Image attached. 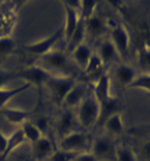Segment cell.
<instances>
[{
	"mask_svg": "<svg viewBox=\"0 0 150 161\" xmlns=\"http://www.w3.org/2000/svg\"><path fill=\"white\" fill-rule=\"evenodd\" d=\"M99 120V102L92 94H87L77 109V123L84 128H92Z\"/></svg>",
	"mask_w": 150,
	"mask_h": 161,
	"instance_id": "1",
	"label": "cell"
},
{
	"mask_svg": "<svg viewBox=\"0 0 150 161\" xmlns=\"http://www.w3.org/2000/svg\"><path fill=\"white\" fill-rule=\"evenodd\" d=\"M77 83L76 79L73 77L72 75H68V76H61V75H53L50 77V80L46 83L47 88H48L50 94H51V98L53 101L58 105H62L65 97L69 91L72 90V87Z\"/></svg>",
	"mask_w": 150,
	"mask_h": 161,
	"instance_id": "2",
	"label": "cell"
},
{
	"mask_svg": "<svg viewBox=\"0 0 150 161\" xmlns=\"http://www.w3.org/2000/svg\"><path fill=\"white\" fill-rule=\"evenodd\" d=\"M40 62L46 70H48L51 75H61V76H68L69 72V62L66 54L62 50H51L46 55L40 57Z\"/></svg>",
	"mask_w": 150,
	"mask_h": 161,
	"instance_id": "3",
	"label": "cell"
},
{
	"mask_svg": "<svg viewBox=\"0 0 150 161\" xmlns=\"http://www.w3.org/2000/svg\"><path fill=\"white\" fill-rule=\"evenodd\" d=\"M117 146L109 135H105L94 139L90 152L98 161H117Z\"/></svg>",
	"mask_w": 150,
	"mask_h": 161,
	"instance_id": "4",
	"label": "cell"
},
{
	"mask_svg": "<svg viewBox=\"0 0 150 161\" xmlns=\"http://www.w3.org/2000/svg\"><path fill=\"white\" fill-rule=\"evenodd\" d=\"M51 76L53 75L40 65H31V66L17 72V80H22L26 84L36 87L46 86V83L50 80Z\"/></svg>",
	"mask_w": 150,
	"mask_h": 161,
	"instance_id": "5",
	"label": "cell"
},
{
	"mask_svg": "<svg viewBox=\"0 0 150 161\" xmlns=\"http://www.w3.org/2000/svg\"><path fill=\"white\" fill-rule=\"evenodd\" d=\"M61 37H64V28L58 29V31H55L53 35L47 36L44 39H40L37 42L28 43V44L25 46V48H26V51L29 54L40 58V57L46 55L47 53H50L51 50H54V46L57 44V42Z\"/></svg>",
	"mask_w": 150,
	"mask_h": 161,
	"instance_id": "6",
	"label": "cell"
},
{
	"mask_svg": "<svg viewBox=\"0 0 150 161\" xmlns=\"http://www.w3.org/2000/svg\"><path fill=\"white\" fill-rule=\"evenodd\" d=\"M108 24H112V43L114 44L119 55L124 58L130 51V44H131V39L130 33H128L127 28L123 24L119 22H112V21H106Z\"/></svg>",
	"mask_w": 150,
	"mask_h": 161,
	"instance_id": "7",
	"label": "cell"
},
{
	"mask_svg": "<svg viewBox=\"0 0 150 161\" xmlns=\"http://www.w3.org/2000/svg\"><path fill=\"white\" fill-rule=\"evenodd\" d=\"M87 146H88V138L83 131H75V132L61 138L59 141V149L73 153L87 152Z\"/></svg>",
	"mask_w": 150,
	"mask_h": 161,
	"instance_id": "8",
	"label": "cell"
},
{
	"mask_svg": "<svg viewBox=\"0 0 150 161\" xmlns=\"http://www.w3.org/2000/svg\"><path fill=\"white\" fill-rule=\"evenodd\" d=\"M76 125H77V117L75 116V113L70 109H64L57 124V132L59 135V138H64L66 135L77 131Z\"/></svg>",
	"mask_w": 150,
	"mask_h": 161,
	"instance_id": "9",
	"label": "cell"
},
{
	"mask_svg": "<svg viewBox=\"0 0 150 161\" xmlns=\"http://www.w3.org/2000/svg\"><path fill=\"white\" fill-rule=\"evenodd\" d=\"M87 94L88 92H87L86 86L81 83H76L75 86L72 87V90L66 94L64 102H62L64 109H70L72 110L73 108H79L80 103L84 101V98L87 97Z\"/></svg>",
	"mask_w": 150,
	"mask_h": 161,
	"instance_id": "10",
	"label": "cell"
},
{
	"mask_svg": "<svg viewBox=\"0 0 150 161\" xmlns=\"http://www.w3.org/2000/svg\"><path fill=\"white\" fill-rule=\"evenodd\" d=\"M110 76H109L108 72H103L102 75L95 80L94 83V92L92 95L95 97V99L98 102H103L105 99H108L109 97H112L110 94Z\"/></svg>",
	"mask_w": 150,
	"mask_h": 161,
	"instance_id": "11",
	"label": "cell"
},
{
	"mask_svg": "<svg viewBox=\"0 0 150 161\" xmlns=\"http://www.w3.org/2000/svg\"><path fill=\"white\" fill-rule=\"evenodd\" d=\"M54 150H55L54 145L48 136L40 138L36 143L32 145V154H33V158L36 161H43V160L50 158L53 156Z\"/></svg>",
	"mask_w": 150,
	"mask_h": 161,
	"instance_id": "12",
	"label": "cell"
},
{
	"mask_svg": "<svg viewBox=\"0 0 150 161\" xmlns=\"http://www.w3.org/2000/svg\"><path fill=\"white\" fill-rule=\"evenodd\" d=\"M3 117L10 124H22L28 121V119L35 113V109L25 110V109H17V108H3L2 109Z\"/></svg>",
	"mask_w": 150,
	"mask_h": 161,
	"instance_id": "13",
	"label": "cell"
},
{
	"mask_svg": "<svg viewBox=\"0 0 150 161\" xmlns=\"http://www.w3.org/2000/svg\"><path fill=\"white\" fill-rule=\"evenodd\" d=\"M136 77V72L135 69L128 64H119L116 66V72H114V79L116 81L120 84L124 88H128L131 83L134 81V79Z\"/></svg>",
	"mask_w": 150,
	"mask_h": 161,
	"instance_id": "14",
	"label": "cell"
},
{
	"mask_svg": "<svg viewBox=\"0 0 150 161\" xmlns=\"http://www.w3.org/2000/svg\"><path fill=\"white\" fill-rule=\"evenodd\" d=\"M86 32H87V36L92 39H98L101 37L102 35H105L106 32V28H108V24L106 21L103 19L102 17L99 15H92L88 21H86Z\"/></svg>",
	"mask_w": 150,
	"mask_h": 161,
	"instance_id": "15",
	"label": "cell"
},
{
	"mask_svg": "<svg viewBox=\"0 0 150 161\" xmlns=\"http://www.w3.org/2000/svg\"><path fill=\"white\" fill-rule=\"evenodd\" d=\"M120 109H121V102L113 95L109 97L108 99H105L99 103V120H98V123H103L108 117L116 114V113H120Z\"/></svg>",
	"mask_w": 150,
	"mask_h": 161,
	"instance_id": "16",
	"label": "cell"
},
{
	"mask_svg": "<svg viewBox=\"0 0 150 161\" xmlns=\"http://www.w3.org/2000/svg\"><path fill=\"white\" fill-rule=\"evenodd\" d=\"M98 55L101 57L102 62L106 65V64H113V62H119V59L121 57L119 55V53H117L114 44L112 43L110 39H105L101 42L99 44V53H98Z\"/></svg>",
	"mask_w": 150,
	"mask_h": 161,
	"instance_id": "17",
	"label": "cell"
},
{
	"mask_svg": "<svg viewBox=\"0 0 150 161\" xmlns=\"http://www.w3.org/2000/svg\"><path fill=\"white\" fill-rule=\"evenodd\" d=\"M64 10H65V24H64V39L65 42H69V39L72 37L73 32H75L76 26H77L80 17L79 13L75 11V10L69 8L68 6L64 4Z\"/></svg>",
	"mask_w": 150,
	"mask_h": 161,
	"instance_id": "18",
	"label": "cell"
},
{
	"mask_svg": "<svg viewBox=\"0 0 150 161\" xmlns=\"http://www.w3.org/2000/svg\"><path fill=\"white\" fill-rule=\"evenodd\" d=\"M25 142H26V138H25L22 130H21V128H18L17 131H14V132L8 136L7 147L4 150V153L0 156V161H6L10 156L13 154V152H15V150L19 147V146H22L25 143Z\"/></svg>",
	"mask_w": 150,
	"mask_h": 161,
	"instance_id": "19",
	"label": "cell"
},
{
	"mask_svg": "<svg viewBox=\"0 0 150 161\" xmlns=\"http://www.w3.org/2000/svg\"><path fill=\"white\" fill-rule=\"evenodd\" d=\"M92 54L94 53H92V48L90 47V44L83 43V44H80L79 47H76V48L72 51L70 55H72V59L76 62V65L84 70Z\"/></svg>",
	"mask_w": 150,
	"mask_h": 161,
	"instance_id": "20",
	"label": "cell"
},
{
	"mask_svg": "<svg viewBox=\"0 0 150 161\" xmlns=\"http://www.w3.org/2000/svg\"><path fill=\"white\" fill-rule=\"evenodd\" d=\"M105 131L108 132L109 136H119L124 132V121L121 113H116L103 121Z\"/></svg>",
	"mask_w": 150,
	"mask_h": 161,
	"instance_id": "21",
	"label": "cell"
},
{
	"mask_svg": "<svg viewBox=\"0 0 150 161\" xmlns=\"http://www.w3.org/2000/svg\"><path fill=\"white\" fill-rule=\"evenodd\" d=\"M103 68H105V64L102 62L101 59V57L98 55V54H92L90 58V61H88V64H87V66L86 69H84V73H86V76L87 77H90V79H92L94 81L97 80L99 76L103 73Z\"/></svg>",
	"mask_w": 150,
	"mask_h": 161,
	"instance_id": "22",
	"label": "cell"
},
{
	"mask_svg": "<svg viewBox=\"0 0 150 161\" xmlns=\"http://www.w3.org/2000/svg\"><path fill=\"white\" fill-rule=\"evenodd\" d=\"M86 36H87V32H86V24L83 22L81 19L79 21L77 26H76L75 32H73L72 37L69 39V42L66 43L68 46V50L72 51L76 48V47H79L80 44H83V43H86Z\"/></svg>",
	"mask_w": 150,
	"mask_h": 161,
	"instance_id": "23",
	"label": "cell"
},
{
	"mask_svg": "<svg viewBox=\"0 0 150 161\" xmlns=\"http://www.w3.org/2000/svg\"><path fill=\"white\" fill-rule=\"evenodd\" d=\"M31 84H22V86H18L15 88H0V110H2L3 108H6V105L8 103L10 99H13L14 97H17V95H19L21 92H25L26 90L31 88Z\"/></svg>",
	"mask_w": 150,
	"mask_h": 161,
	"instance_id": "24",
	"label": "cell"
},
{
	"mask_svg": "<svg viewBox=\"0 0 150 161\" xmlns=\"http://www.w3.org/2000/svg\"><path fill=\"white\" fill-rule=\"evenodd\" d=\"M19 128L22 130L25 138H26V142H31L32 145L36 143L40 138L46 136V135H43L42 132H40V130L36 127V124L32 123V121H25Z\"/></svg>",
	"mask_w": 150,
	"mask_h": 161,
	"instance_id": "25",
	"label": "cell"
},
{
	"mask_svg": "<svg viewBox=\"0 0 150 161\" xmlns=\"http://www.w3.org/2000/svg\"><path fill=\"white\" fill-rule=\"evenodd\" d=\"M138 65L146 75H150V46L143 44L138 48Z\"/></svg>",
	"mask_w": 150,
	"mask_h": 161,
	"instance_id": "26",
	"label": "cell"
},
{
	"mask_svg": "<svg viewBox=\"0 0 150 161\" xmlns=\"http://www.w3.org/2000/svg\"><path fill=\"white\" fill-rule=\"evenodd\" d=\"M98 7L97 0H81V6H80V19L83 22L88 21L91 17L95 15V10Z\"/></svg>",
	"mask_w": 150,
	"mask_h": 161,
	"instance_id": "27",
	"label": "cell"
},
{
	"mask_svg": "<svg viewBox=\"0 0 150 161\" xmlns=\"http://www.w3.org/2000/svg\"><path fill=\"white\" fill-rule=\"evenodd\" d=\"M17 42L11 36H0V57H8L15 53Z\"/></svg>",
	"mask_w": 150,
	"mask_h": 161,
	"instance_id": "28",
	"label": "cell"
},
{
	"mask_svg": "<svg viewBox=\"0 0 150 161\" xmlns=\"http://www.w3.org/2000/svg\"><path fill=\"white\" fill-rule=\"evenodd\" d=\"M128 88L143 90V91H146V92L150 94V75H146V73L136 75V77H135L134 81L128 86Z\"/></svg>",
	"mask_w": 150,
	"mask_h": 161,
	"instance_id": "29",
	"label": "cell"
},
{
	"mask_svg": "<svg viewBox=\"0 0 150 161\" xmlns=\"http://www.w3.org/2000/svg\"><path fill=\"white\" fill-rule=\"evenodd\" d=\"M117 161H136V154L128 145L117 146Z\"/></svg>",
	"mask_w": 150,
	"mask_h": 161,
	"instance_id": "30",
	"label": "cell"
},
{
	"mask_svg": "<svg viewBox=\"0 0 150 161\" xmlns=\"http://www.w3.org/2000/svg\"><path fill=\"white\" fill-rule=\"evenodd\" d=\"M80 153H73L64 149H58V150H54L53 156L50 157V161H75V158Z\"/></svg>",
	"mask_w": 150,
	"mask_h": 161,
	"instance_id": "31",
	"label": "cell"
},
{
	"mask_svg": "<svg viewBox=\"0 0 150 161\" xmlns=\"http://www.w3.org/2000/svg\"><path fill=\"white\" fill-rule=\"evenodd\" d=\"M13 80H17V72L7 70L0 66V88H6L7 84Z\"/></svg>",
	"mask_w": 150,
	"mask_h": 161,
	"instance_id": "32",
	"label": "cell"
},
{
	"mask_svg": "<svg viewBox=\"0 0 150 161\" xmlns=\"http://www.w3.org/2000/svg\"><path fill=\"white\" fill-rule=\"evenodd\" d=\"M141 157L143 161H150V141H146L141 146Z\"/></svg>",
	"mask_w": 150,
	"mask_h": 161,
	"instance_id": "33",
	"label": "cell"
},
{
	"mask_svg": "<svg viewBox=\"0 0 150 161\" xmlns=\"http://www.w3.org/2000/svg\"><path fill=\"white\" fill-rule=\"evenodd\" d=\"M35 124H36V127L39 128L40 132H42L43 135H44V134H46V131L48 130V120H47L46 117H40L39 120H36V123H35Z\"/></svg>",
	"mask_w": 150,
	"mask_h": 161,
	"instance_id": "34",
	"label": "cell"
},
{
	"mask_svg": "<svg viewBox=\"0 0 150 161\" xmlns=\"http://www.w3.org/2000/svg\"><path fill=\"white\" fill-rule=\"evenodd\" d=\"M75 161H98V160L91 154V152H83V153H80V154L76 157Z\"/></svg>",
	"mask_w": 150,
	"mask_h": 161,
	"instance_id": "35",
	"label": "cell"
},
{
	"mask_svg": "<svg viewBox=\"0 0 150 161\" xmlns=\"http://www.w3.org/2000/svg\"><path fill=\"white\" fill-rule=\"evenodd\" d=\"M7 142H8V136L0 130V156L4 153V150L7 147Z\"/></svg>",
	"mask_w": 150,
	"mask_h": 161,
	"instance_id": "36",
	"label": "cell"
},
{
	"mask_svg": "<svg viewBox=\"0 0 150 161\" xmlns=\"http://www.w3.org/2000/svg\"><path fill=\"white\" fill-rule=\"evenodd\" d=\"M0 4H2V2H0Z\"/></svg>",
	"mask_w": 150,
	"mask_h": 161,
	"instance_id": "37",
	"label": "cell"
}]
</instances>
